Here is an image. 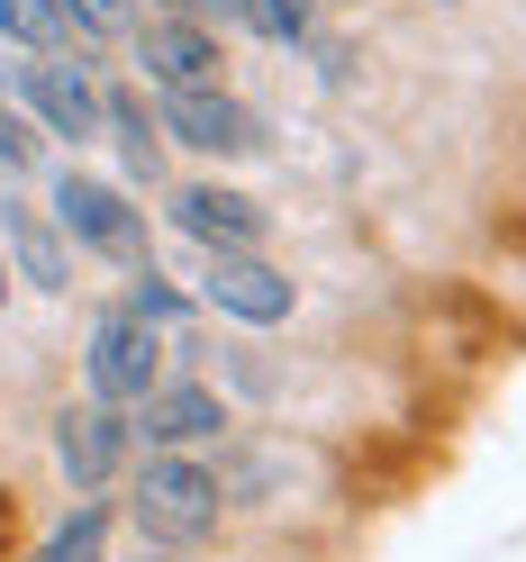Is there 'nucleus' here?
<instances>
[{"label": "nucleus", "mask_w": 526, "mask_h": 562, "mask_svg": "<svg viewBox=\"0 0 526 562\" xmlns=\"http://www.w3.org/2000/svg\"><path fill=\"white\" fill-rule=\"evenodd\" d=\"M0 308H10V263H0Z\"/></svg>", "instance_id": "20"}, {"label": "nucleus", "mask_w": 526, "mask_h": 562, "mask_svg": "<svg viewBox=\"0 0 526 562\" xmlns=\"http://www.w3.org/2000/svg\"><path fill=\"white\" fill-rule=\"evenodd\" d=\"M127 453H136V417L127 408L82 400V408L55 417V463H64V481H74V499H100V490L127 472Z\"/></svg>", "instance_id": "4"}, {"label": "nucleus", "mask_w": 526, "mask_h": 562, "mask_svg": "<svg viewBox=\"0 0 526 562\" xmlns=\"http://www.w3.org/2000/svg\"><path fill=\"white\" fill-rule=\"evenodd\" d=\"M0 245H10L0 263H19L10 281H37V291H74V263H64V227H55V218H37V209L10 200V191H0Z\"/></svg>", "instance_id": "11"}, {"label": "nucleus", "mask_w": 526, "mask_h": 562, "mask_svg": "<svg viewBox=\"0 0 526 562\" xmlns=\"http://www.w3.org/2000/svg\"><path fill=\"white\" fill-rule=\"evenodd\" d=\"M219 472L200 463V453H146V481H136V536H146V553H191L200 536H219Z\"/></svg>", "instance_id": "1"}, {"label": "nucleus", "mask_w": 526, "mask_h": 562, "mask_svg": "<svg viewBox=\"0 0 526 562\" xmlns=\"http://www.w3.org/2000/svg\"><path fill=\"white\" fill-rule=\"evenodd\" d=\"M164 146H191V155H255L264 146V119L245 110V100L227 82H209V91H164Z\"/></svg>", "instance_id": "5"}, {"label": "nucleus", "mask_w": 526, "mask_h": 562, "mask_svg": "<svg viewBox=\"0 0 526 562\" xmlns=\"http://www.w3.org/2000/svg\"><path fill=\"white\" fill-rule=\"evenodd\" d=\"M200 300L219 308V318H236V327H282L291 308H300V281H291V272H272L264 255H209Z\"/></svg>", "instance_id": "7"}, {"label": "nucleus", "mask_w": 526, "mask_h": 562, "mask_svg": "<svg viewBox=\"0 0 526 562\" xmlns=\"http://www.w3.org/2000/svg\"><path fill=\"white\" fill-rule=\"evenodd\" d=\"M64 19H74V37H119L136 19V0H64Z\"/></svg>", "instance_id": "18"}, {"label": "nucleus", "mask_w": 526, "mask_h": 562, "mask_svg": "<svg viewBox=\"0 0 526 562\" xmlns=\"http://www.w3.org/2000/svg\"><path fill=\"white\" fill-rule=\"evenodd\" d=\"M127 417H136V436H146L155 453H191V445H209L227 427V400L209 391V381H155Z\"/></svg>", "instance_id": "9"}, {"label": "nucleus", "mask_w": 526, "mask_h": 562, "mask_svg": "<svg viewBox=\"0 0 526 562\" xmlns=\"http://www.w3.org/2000/svg\"><path fill=\"white\" fill-rule=\"evenodd\" d=\"M172 227H182L191 245H209V255H264V209L227 191V182H191V191H172Z\"/></svg>", "instance_id": "8"}, {"label": "nucleus", "mask_w": 526, "mask_h": 562, "mask_svg": "<svg viewBox=\"0 0 526 562\" xmlns=\"http://www.w3.org/2000/svg\"><path fill=\"white\" fill-rule=\"evenodd\" d=\"M55 227L74 236V245H91L100 263H119V272L155 263L146 209H136V200H127L119 182H100V172H55Z\"/></svg>", "instance_id": "2"}, {"label": "nucleus", "mask_w": 526, "mask_h": 562, "mask_svg": "<svg viewBox=\"0 0 526 562\" xmlns=\"http://www.w3.org/2000/svg\"><path fill=\"white\" fill-rule=\"evenodd\" d=\"M100 127L119 136V155H127L136 182H155V172H164V127H155V110L136 91H100Z\"/></svg>", "instance_id": "12"}, {"label": "nucleus", "mask_w": 526, "mask_h": 562, "mask_svg": "<svg viewBox=\"0 0 526 562\" xmlns=\"http://www.w3.org/2000/svg\"><path fill=\"white\" fill-rule=\"evenodd\" d=\"M236 27H255L264 46H300L309 37V0H236Z\"/></svg>", "instance_id": "15"}, {"label": "nucleus", "mask_w": 526, "mask_h": 562, "mask_svg": "<svg viewBox=\"0 0 526 562\" xmlns=\"http://www.w3.org/2000/svg\"><path fill=\"white\" fill-rule=\"evenodd\" d=\"M37 562H110V499H74V517L37 544Z\"/></svg>", "instance_id": "13"}, {"label": "nucleus", "mask_w": 526, "mask_h": 562, "mask_svg": "<svg viewBox=\"0 0 526 562\" xmlns=\"http://www.w3.org/2000/svg\"><path fill=\"white\" fill-rule=\"evenodd\" d=\"M136 562H164V553H136Z\"/></svg>", "instance_id": "21"}, {"label": "nucleus", "mask_w": 526, "mask_h": 562, "mask_svg": "<svg viewBox=\"0 0 526 562\" xmlns=\"http://www.w3.org/2000/svg\"><path fill=\"white\" fill-rule=\"evenodd\" d=\"M0 37L19 55H55L74 37V19H64V0H0Z\"/></svg>", "instance_id": "14"}, {"label": "nucleus", "mask_w": 526, "mask_h": 562, "mask_svg": "<svg viewBox=\"0 0 526 562\" xmlns=\"http://www.w3.org/2000/svg\"><path fill=\"white\" fill-rule=\"evenodd\" d=\"M164 10H172V19H200V27H209V19H236V0H164Z\"/></svg>", "instance_id": "19"}, {"label": "nucleus", "mask_w": 526, "mask_h": 562, "mask_svg": "<svg viewBox=\"0 0 526 562\" xmlns=\"http://www.w3.org/2000/svg\"><path fill=\"white\" fill-rule=\"evenodd\" d=\"M46 155V136H37V119L19 110V100H0V182H19L27 164Z\"/></svg>", "instance_id": "16"}, {"label": "nucleus", "mask_w": 526, "mask_h": 562, "mask_svg": "<svg viewBox=\"0 0 526 562\" xmlns=\"http://www.w3.org/2000/svg\"><path fill=\"white\" fill-rule=\"evenodd\" d=\"M10 91H19V110L37 119V136H100V91H91V74L82 64H10Z\"/></svg>", "instance_id": "6"}, {"label": "nucleus", "mask_w": 526, "mask_h": 562, "mask_svg": "<svg viewBox=\"0 0 526 562\" xmlns=\"http://www.w3.org/2000/svg\"><path fill=\"white\" fill-rule=\"evenodd\" d=\"M127 308H136L146 327H182V318H191V300L172 291V281H164L155 263H136V291H127Z\"/></svg>", "instance_id": "17"}, {"label": "nucleus", "mask_w": 526, "mask_h": 562, "mask_svg": "<svg viewBox=\"0 0 526 562\" xmlns=\"http://www.w3.org/2000/svg\"><path fill=\"white\" fill-rule=\"evenodd\" d=\"M136 64H146V82H164V91H209L219 82V37H209L200 19H146L136 27Z\"/></svg>", "instance_id": "10"}, {"label": "nucleus", "mask_w": 526, "mask_h": 562, "mask_svg": "<svg viewBox=\"0 0 526 562\" xmlns=\"http://www.w3.org/2000/svg\"><path fill=\"white\" fill-rule=\"evenodd\" d=\"M91 400L100 408H136L164 381V327H146L136 308H110V318L91 327Z\"/></svg>", "instance_id": "3"}]
</instances>
